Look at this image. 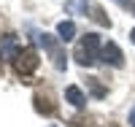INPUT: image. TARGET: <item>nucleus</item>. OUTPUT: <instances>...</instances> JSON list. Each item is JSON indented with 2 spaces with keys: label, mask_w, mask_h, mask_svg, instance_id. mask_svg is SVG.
I'll use <instances>...</instances> for the list:
<instances>
[{
  "label": "nucleus",
  "mask_w": 135,
  "mask_h": 127,
  "mask_svg": "<svg viewBox=\"0 0 135 127\" xmlns=\"http://www.w3.org/2000/svg\"><path fill=\"white\" fill-rule=\"evenodd\" d=\"M100 51H103V46H100V35H95V32H86V35L81 38V43L76 46L73 57H76L78 65L89 68V65H95V62L100 60Z\"/></svg>",
  "instance_id": "f257e3e1"
},
{
  "label": "nucleus",
  "mask_w": 135,
  "mask_h": 127,
  "mask_svg": "<svg viewBox=\"0 0 135 127\" xmlns=\"http://www.w3.org/2000/svg\"><path fill=\"white\" fill-rule=\"evenodd\" d=\"M35 68H38V51L32 49V46L16 51V57H14V70H16L19 76H30Z\"/></svg>",
  "instance_id": "f03ea898"
},
{
  "label": "nucleus",
  "mask_w": 135,
  "mask_h": 127,
  "mask_svg": "<svg viewBox=\"0 0 135 127\" xmlns=\"http://www.w3.org/2000/svg\"><path fill=\"white\" fill-rule=\"evenodd\" d=\"M38 43H41L43 49H46V51L51 54L54 68H57V70H65V51L60 49L57 38H54V35H49V32H41V35H38Z\"/></svg>",
  "instance_id": "7ed1b4c3"
},
{
  "label": "nucleus",
  "mask_w": 135,
  "mask_h": 127,
  "mask_svg": "<svg viewBox=\"0 0 135 127\" xmlns=\"http://www.w3.org/2000/svg\"><path fill=\"white\" fill-rule=\"evenodd\" d=\"M100 60H103L105 65H114V68H122L124 65V54H122V49L114 43V41H108L103 43V51H100Z\"/></svg>",
  "instance_id": "20e7f679"
},
{
  "label": "nucleus",
  "mask_w": 135,
  "mask_h": 127,
  "mask_svg": "<svg viewBox=\"0 0 135 127\" xmlns=\"http://www.w3.org/2000/svg\"><path fill=\"white\" fill-rule=\"evenodd\" d=\"M32 103H35V111H38V114H46V116H51V114L57 111V106L51 103V97H49V95H43V92H35Z\"/></svg>",
  "instance_id": "39448f33"
},
{
  "label": "nucleus",
  "mask_w": 135,
  "mask_h": 127,
  "mask_svg": "<svg viewBox=\"0 0 135 127\" xmlns=\"http://www.w3.org/2000/svg\"><path fill=\"white\" fill-rule=\"evenodd\" d=\"M65 100L73 103L76 108H84V106H86V97H84V92L78 89V87H68V89H65Z\"/></svg>",
  "instance_id": "423d86ee"
},
{
  "label": "nucleus",
  "mask_w": 135,
  "mask_h": 127,
  "mask_svg": "<svg viewBox=\"0 0 135 127\" xmlns=\"http://www.w3.org/2000/svg\"><path fill=\"white\" fill-rule=\"evenodd\" d=\"M57 35H60V41H73L76 38V25L73 22H60L57 25Z\"/></svg>",
  "instance_id": "0eeeda50"
},
{
  "label": "nucleus",
  "mask_w": 135,
  "mask_h": 127,
  "mask_svg": "<svg viewBox=\"0 0 135 127\" xmlns=\"http://www.w3.org/2000/svg\"><path fill=\"white\" fill-rule=\"evenodd\" d=\"M65 8L70 11V14H86V8H89V0H68Z\"/></svg>",
  "instance_id": "6e6552de"
},
{
  "label": "nucleus",
  "mask_w": 135,
  "mask_h": 127,
  "mask_svg": "<svg viewBox=\"0 0 135 127\" xmlns=\"http://www.w3.org/2000/svg\"><path fill=\"white\" fill-rule=\"evenodd\" d=\"M14 46H16V35H6L3 38V57H6V60H14Z\"/></svg>",
  "instance_id": "1a4fd4ad"
},
{
  "label": "nucleus",
  "mask_w": 135,
  "mask_h": 127,
  "mask_svg": "<svg viewBox=\"0 0 135 127\" xmlns=\"http://www.w3.org/2000/svg\"><path fill=\"white\" fill-rule=\"evenodd\" d=\"M92 11H95V19H97V22H100V25H105V27H108V25H111V22H108V16H105V14H103V8H92Z\"/></svg>",
  "instance_id": "9d476101"
},
{
  "label": "nucleus",
  "mask_w": 135,
  "mask_h": 127,
  "mask_svg": "<svg viewBox=\"0 0 135 127\" xmlns=\"http://www.w3.org/2000/svg\"><path fill=\"white\" fill-rule=\"evenodd\" d=\"M89 84H92V92H95L97 97H103V95H105V92H103V87H97V78H89Z\"/></svg>",
  "instance_id": "9b49d317"
},
{
  "label": "nucleus",
  "mask_w": 135,
  "mask_h": 127,
  "mask_svg": "<svg viewBox=\"0 0 135 127\" xmlns=\"http://www.w3.org/2000/svg\"><path fill=\"white\" fill-rule=\"evenodd\" d=\"M130 124H132V127H135V108H132V111H130Z\"/></svg>",
  "instance_id": "f8f14e48"
},
{
  "label": "nucleus",
  "mask_w": 135,
  "mask_h": 127,
  "mask_svg": "<svg viewBox=\"0 0 135 127\" xmlns=\"http://www.w3.org/2000/svg\"><path fill=\"white\" fill-rule=\"evenodd\" d=\"M130 41H132V43H135V27H132V30H130Z\"/></svg>",
  "instance_id": "ddd939ff"
},
{
  "label": "nucleus",
  "mask_w": 135,
  "mask_h": 127,
  "mask_svg": "<svg viewBox=\"0 0 135 127\" xmlns=\"http://www.w3.org/2000/svg\"><path fill=\"white\" fill-rule=\"evenodd\" d=\"M132 14H135V6H132Z\"/></svg>",
  "instance_id": "4468645a"
},
{
  "label": "nucleus",
  "mask_w": 135,
  "mask_h": 127,
  "mask_svg": "<svg viewBox=\"0 0 135 127\" xmlns=\"http://www.w3.org/2000/svg\"><path fill=\"white\" fill-rule=\"evenodd\" d=\"M119 3H124V0H119Z\"/></svg>",
  "instance_id": "2eb2a0df"
},
{
  "label": "nucleus",
  "mask_w": 135,
  "mask_h": 127,
  "mask_svg": "<svg viewBox=\"0 0 135 127\" xmlns=\"http://www.w3.org/2000/svg\"><path fill=\"white\" fill-rule=\"evenodd\" d=\"M51 127H57V124H51Z\"/></svg>",
  "instance_id": "dca6fc26"
}]
</instances>
